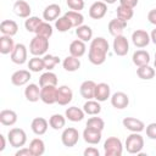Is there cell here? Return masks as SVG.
Segmentation results:
<instances>
[{
  "label": "cell",
  "mask_w": 156,
  "mask_h": 156,
  "mask_svg": "<svg viewBox=\"0 0 156 156\" xmlns=\"http://www.w3.org/2000/svg\"><path fill=\"white\" fill-rule=\"evenodd\" d=\"M108 50H110V44L107 39H105L104 37H96L90 41L88 58L93 65L100 66L106 61V55Z\"/></svg>",
  "instance_id": "1"
},
{
  "label": "cell",
  "mask_w": 156,
  "mask_h": 156,
  "mask_svg": "<svg viewBox=\"0 0 156 156\" xmlns=\"http://www.w3.org/2000/svg\"><path fill=\"white\" fill-rule=\"evenodd\" d=\"M105 156H121L123 154V145L119 138L108 136L104 143Z\"/></svg>",
  "instance_id": "2"
},
{
  "label": "cell",
  "mask_w": 156,
  "mask_h": 156,
  "mask_svg": "<svg viewBox=\"0 0 156 156\" xmlns=\"http://www.w3.org/2000/svg\"><path fill=\"white\" fill-rule=\"evenodd\" d=\"M124 147L129 154H140L144 147V138L140 133H132L127 136Z\"/></svg>",
  "instance_id": "3"
},
{
  "label": "cell",
  "mask_w": 156,
  "mask_h": 156,
  "mask_svg": "<svg viewBox=\"0 0 156 156\" xmlns=\"http://www.w3.org/2000/svg\"><path fill=\"white\" fill-rule=\"evenodd\" d=\"M49 49V39L40 37V35H35L29 44V52L33 56H41L45 55L46 51Z\"/></svg>",
  "instance_id": "4"
},
{
  "label": "cell",
  "mask_w": 156,
  "mask_h": 156,
  "mask_svg": "<svg viewBox=\"0 0 156 156\" xmlns=\"http://www.w3.org/2000/svg\"><path fill=\"white\" fill-rule=\"evenodd\" d=\"M7 140L12 147H22L27 143V134L22 128H11L7 133Z\"/></svg>",
  "instance_id": "5"
},
{
  "label": "cell",
  "mask_w": 156,
  "mask_h": 156,
  "mask_svg": "<svg viewBox=\"0 0 156 156\" xmlns=\"http://www.w3.org/2000/svg\"><path fill=\"white\" fill-rule=\"evenodd\" d=\"M40 100L46 105H52L57 102V87L56 85L40 87Z\"/></svg>",
  "instance_id": "6"
},
{
  "label": "cell",
  "mask_w": 156,
  "mask_h": 156,
  "mask_svg": "<svg viewBox=\"0 0 156 156\" xmlns=\"http://www.w3.org/2000/svg\"><path fill=\"white\" fill-rule=\"evenodd\" d=\"M79 140V132L73 128V127H68L65 128L62 134H61V141L66 147H73Z\"/></svg>",
  "instance_id": "7"
},
{
  "label": "cell",
  "mask_w": 156,
  "mask_h": 156,
  "mask_svg": "<svg viewBox=\"0 0 156 156\" xmlns=\"http://www.w3.org/2000/svg\"><path fill=\"white\" fill-rule=\"evenodd\" d=\"M112 49H113V52L117 56H126L128 54V51H129L128 39L123 34L115 37L113 43H112Z\"/></svg>",
  "instance_id": "8"
},
{
  "label": "cell",
  "mask_w": 156,
  "mask_h": 156,
  "mask_svg": "<svg viewBox=\"0 0 156 156\" xmlns=\"http://www.w3.org/2000/svg\"><path fill=\"white\" fill-rule=\"evenodd\" d=\"M11 56V61L16 65H23L27 62V56H28V50L26 48L24 44L22 43H18L15 45V49L10 54Z\"/></svg>",
  "instance_id": "9"
},
{
  "label": "cell",
  "mask_w": 156,
  "mask_h": 156,
  "mask_svg": "<svg viewBox=\"0 0 156 156\" xmlns=\"http://www.w3.org/2000/svg\"><path fill=\"white\" fill-rule=\"evenodd\" d=\"M132 41L133 44L139 48V49H143L145 46L149 45V43L151 41V38H150V34L144 30V29H136L132 33Z\"/></svg>",
  "instance_id": "10"
},
{
  "label": "cell",
  "mask_w": 156,
  "mask_h": 156,
  "mask_svg": "<svg viewBox=\"0 0 156 156\" xmlns=\"http://www.w3.org/2000/svg\"><path fill=\"white\" fill-rule=\"evenodd\" d=\"M122 124L126 129H128L132 133H141L145 129V123L141 119H138V118H134V117L123 118Z\"/></svg>",
  "instance_id": "11"
},
{
  "label": "cell",
  "mask_w": 156,
  "mask_h": 156,
  "mask_svg": "<svg viewBox=\"0 0 156 156\" xmlns=\"http://www.w3.org/2000/svg\"><path fill=\"white\" fill-rule=\"evenodd\" d=\"M107 12V4L104 1H95L89 7V16L93 20H101Z\"/></svg>",
  "instance_id": "12"
},
{
  "label": "cell",
  "mask_w": 156,
  "mask_h": 156,
  "mask_svg": "<svg viewBox=\"0 0 156 156\" xmlns=\"http://www.w3.org/2000/svg\"><path fill=\"white\" fill-rule=\"evenodd\" d=\"M30 78H32V74L29 69H18L12 73L11 83L16 87H22V85H26Z\"/></svg>",
  "instance_id": "13"
},
{
  "label": "cell",
  "mask_w": 156,
  "mask_h": 156,
  "mask_svg": "<svg viewBox=\"0 0 156 156\" xmlns=\"http://www.w3.org/2000/svg\"><path fill=\"white\" fill-rule=\"evenodd\" d=\"M101 132L102 130L85 127V129L83 130V139H84L85 143H88L90 145H96L101 141V138H102Z\"/></svg>",
  "instance_id": "14"
},
{
  "label": "cell",
  "mask_w": 156,
  "mask_h": 156,
  "mask_svg": "<svg viewBox=\"0 0 156 156\" xmlns=\"http://www.w3.org/2000/svg\"><path fill=\"white\" fill-rule=\"evenodd\" d=\"M73 99V91L67 85H61L57 88V104L61 106L68 105Z\"/></svg>",
  "instance_id": "15"
},
{
  "label": "cell",
  "mask_w": 156,
  "mask_h": 156,
  "mask_svg": "<svg viewBox=\"0 0 156 156\" xmlns=\"http://www.w3.org/2000/svg\"><path fill=\"white\" fill-rule=\"evenodd\" d=\"M12 10H13L15 15L18 16V17H21V18H28L30 16V12H32L30 5L27 1H24V0H17V1H15Z\"/></svg>",
  "instance_id": "16"
},
{
  "label": "cell",
  "mask_w": 156,
  "mask_h": 156,
  "mask_svg": "<svg viewBox=\"0 0 156 156\" xmlns=\"http://www.w3.org/2000/svg\"><path fill=\"white\" fill-rule=\"evenodd\" d=\"M111 105L117 110H123L129 105V98L123 91H116L111 96Z\"/></svg>",
  "instance_id": "17"
},
{
  "label": "cell",
  "mask_w": 156,
  "mask_h": 156,
  "mask_svg": "<svg viewBox=\"0 0 156 156\" xmlns=\"http://www.w3.org/2000/svg\"><path fill=\"white\" fill-rule=\"evenodd\" d=\"M108 98H111V88H110V85L107 83H104V82L96 84L94 99L98 100V101H100V102H104Z\"/></svg>",
  "instance_id": "18"
},
{
  "label": "cell",
  "mask_w": 156,
  "mask_h": 156,
  "mask_svg": "<svg viewBox=\"0 0 156 156\" xmlns=\"http://www.w3.org/2000/svg\"><path fill=\"white\" fill-rule=\"evenodd\" d=\"M95 87H96V83L94 80H84L80 87H79V93L82 95V98H84L85 100H90V99H94V95H95Z\"/></svg>",
  "instance_id": "19"
},
{
  "label": "cell",
  "mask_w": 156,
  "mask_h": 156,
  "mask_svg": "<svg viewBox=\"0 0 156 156\" xmlns=\"http://www.w3.org/2000/svg\"><path fill=\"white\" fill-rule=\"evenodd\" d=\"M49 122L43 118V117H35L32 123H30V128H32V132L35 134V135H43L46 133L48 128H49Z\"/></svg>",
  "instance_id": "20"
},
{
  "label": "cell",
  "mask_w": 156,
  "mask_h": 156,
  "mask_svg": "<svg viewBox=\"0 0 156 156\" xmlns=\"http://www.w3.org/2000/svg\"><path fill=\"white\" fill-rule=\"evenodd\" d=\"M61 13V7L57 4H50L48 5L44 11H43V18L46 22H51V21H56L60 17Z\"/></svg>",
  "instance_id": "21"
},
{
  "label": "cell",
  "mask_w": 156,
  "mask_h": 156,
  "mask_svg": "<svg viewBox=\"0 0 156 156\" xmlns=\"http://www.w3.org/2000/svg\"><path fill=\"white\" fill-rule=\"evenodd\" d=\"M126 27H127V22H124V21H122V20H119L117 17V18H113V20H111L108 22V27L107 28H108V32H110L111 35L117 37V35H121L123 33Z\"/></svg>",
  "instance_id": "22"
},
{
  "label": "cell",
  "mask_w": 156,
  "mask_h": 156,
  "mask_svg": "<svg viewBox=\"0 0 156 156\" xmlns=\"http://www.w3.org/2000/svg\"><path fill=\"white\" fill-rule=\"evenodd\" d=\"M0 32L4 35H10L13 37L18 32V24L13 20H4L0 23Z\"/></svg>",
  "instance_id": "23"
},
{
  "label": "cell",
  "mask_w": 156,
  "mask_h": 156,
  "mask_svg": "<svg viewBox=\"0 0 156 156\" xmlns=\"http://www.w3.org/2000/svg\"><path fill=\"white\" fill-rule=\"evenodd\" d=\"M87 51V45L85 41L80 39H76L69 44V54L74 57H82Z\"/></svg>",
  "instance_id": "24"
},
{
  "label": "cell",
  "mask_w": 156,
  "mask_h": 156,
  "mask_svg": "<svg viewBox=\"0 0 156 156\" xmlns=\"http://www.w3.org/2000/svg\"><path fill=\"white\" fill-rule=\"evenodd\" d=\"M24 96L29 102H37L40 100V88L39 85L30 83L24 89Z\"/></svg>",
  "instance_id": "25"
},
{
  "label": "cell",
  "mask_w": 156,
  "mask_h": 156,
  "mask_svg": "<svg viewBox=\"0 0 156 156\" xmlns=\"http://www.w3.org/2000/svg\"><path fill=\"white\" fill-rule=\"evenodd\" d=\"M132 61L136 67H140V66H144V65H149L150 54L146 50H143V49L136 50L132 56Z\"/></svg>",
  "instance_id": "26"
},
{
  "label": "cell",
  "mask_w": 156,
  "mask_h": 156,
  "mask_svg": "<svg viewBox=\"0 0 156 156\" xmlns=\"http://www.w3.org/2000/svg\"><path fill=\"white\" fill-rule=\"evenodd\" d=\"M84 115H85L84 110L83 108H79L77 106H71L65 112L66 118L68 121H71V122H80L84 118Z\"/></svg>",
  "instance_id": "27"
},
{
  "label": "cell",
  "mask_w": 156,
  "mask_h": 156,
  "mask_svg": "<svg viewBox=\"0 0 156 156\" xmlns=\"http://www.w3.org/2000/svg\"><path fill=\"white\" fill-rule=\"evenodd\" d=\"M13 49H15V43L12 37L2 34L0 37V52L2 55H7V54H11Z\"/></svg>",
  "instance_id": "28"
},
{
  "label": "cell",
  "mask_w": 156,
  "mask_h": 156,
  "mask_svg": "<svg viewBox=\"0 0 156 156\" xmlns=\"http://www.w3.org/2000/svg\"><path fill=\"white\" fill-rule=\"evenodd\" d=\"M83 110L87 115L89 116H96L101 112V105H100V101L98 100H87L83 105Z\"/></svg>",
  "instance_id": "29"
},
{
  "label": "cell",
  "mask_w": 156,
  "mask_h": 156,
  "mask_svg": "<svg viewBox=\"0 0 156 156\" xmlns=\"http://www.w3.org/2000/svg\"><path fill=\"white\" fill-rule=\"evenodd\" d=\"M17 122V113L13 110H2L0 112V123L2 126H13Z\"/></svg>",
  "instance_id": "30"
},
{
  "label": "cell",
  "mask_w": 156,
  "mask_h": 156,
  "mask_svg": "<svg viewBox=\"0 0 156 156\" xmlns=\"http://www.w3.org/2000/svg\"><path fill=\"white\" fill-rule=\"evenodd\" d=\"M62 67L67 72H76V71H78L80 68V61H79L78 57H74V56L69 55V56L63 58Z\"/></svg>",
  "instance_id": "31"
},
{
  "label": "cell",
  "mask_w": 156,
  "mask_h": 156,
  "mask_svg": "<svg viewBox=\"0 0 156 156\" xmlns=\"http://www.w3.org/2000/svg\"><path fill=\"white\" fill-rule=\"evenodd\" d=\"M76 35L78 37V39L83 40V41H91L93 39V29L87 26V24H82L79 27H77L76 29Z\"/></svg>",
  "instance_id": "32"
},
{
  "label": "cell",
  "mask_w": 156,
  "mask_h": 156,
  "mask_svg": "<svg viewBox=\"0 0 156 156\" xmlns=\"http://www.w3.org/2000/svg\"><path fill=\"white\" fill-rule=\"evenodd\" d=\"M136 76L143 80H150L155 77V68L149 65H144L136 68Z\"/></svg>",
  "instance_id": "33"
},
{
  "label": "cell",
  "mask_w": 156,
  "mask_h": 156,
  "mask_svg": "<svg viewBox=\"0 0 156 156\" xmlns=\"http://www.w3.org/2000/svg\"><path fill=\"white\" fill-rule=\"evenodd\" d=\"M29 149L33 152V156H41L45 152V143L40 138H34L29 143Z\"/></svg>",
  "instance_id": "34"
},
{
  "label": "cell",
  "mask_w": 156,
  "mask_h": 156,
  "mask_svg": "<svg viewBox=\"0 0 156 156\" xmlns=\"http://www.w3.org/2000/svg\"><path fill=\"white\" fill-rule=\"evenodd\" d=\"M39 85L40 87H45V85H57V76L51 72H44L40 77H39Z\"/></svg>",
  "instance_id": "35"
},
{
  "label": "cell",
  "mask_w": 156,
  "mask_h": 156,
  "mask_svg": "<svg viewBox=\"0 0 156 156\" xmlns=\"http://www.w3.org/2000/svg\"><path fill=\"white\" fill-rule=\"evenodd\" d=\"M65 16L69 20V22H71V24H72V27H79V26H82L83 24V22H84V16L79 12V11H73V10H69V11H67L66 13H65Z\"/></svg>",
  "instance_id": "36"
},
{
  "label": "cell",
  "mask_w": 156,
  "mask_h": 156,
  "mask_svg": "<svg viewBox=\"0 0 156 156\" xmlns=\"http://www.w3.org/2000/svg\"><path fill=\"white\" fill-rule=\"evenodd\" d=\"M49 124L52 129L55 130H60L65 127L66 124V116H62L60 113H55L49 118Z\"/></svg>",
  "instance_id": "37"
},
{
  "label": "cell",
  "mask_w": 156,
  "mask_h": 156,
  "mask_svg": "<svg viewBox=\"0 0 156 156\" xmlns=\"http://www.w3.org/2000/svg\"><path fill=\"white\" fill-rule=\"evenodd\" d=\"M28 68L30 72H41L43 69H45V65H44V60L40 58V56H33L29 61H28Z\"/></svg>",
  "instance_id": "38"
},
{
  "label": "cell",
  "mask_w": 156,
  "mask_h": 156,
  "mask_svg": "<svg viewBox=\"0 0 156 156\" xmlns=\"http://www.w3.org/2000/svg\"><path fill=\"white\" fill-rule=\"evenodd\" d=\"M52 33H54L52 26L46 21H43L35 30V35H40V37H44V38H48V39L52 35Z\"/></svg>",
  "instance_id": "39"
},
{
  "label": "cell",
  "mask_w": 156,
  "mask_h": 156,
  "mask_svg": "<svg viewBox=\"0 0 156 156\" xmlns=\"http://www.w3.org/2000/svg\"><path fill=\"white\" fill-rule=\"evenodd\" d=\"M43 22L41 18L37 17V16H29L26 21H24V28L27 32L29 33H35L37 28L39 27V24Z\"/></svg>",
  "instance_id": "40"
},
{
  "label": "cell",
  "mask_w": 156,
  "mask_h": 156,
  "mask_svg": "<svg viewBox=\"0 0 156 156\" xmlns=\"http://www.w3.org/2000/svg\"><path fill=\"white\" fill-rule=\"evenodd\" d=\"M134 16V10L133 9H129L127 6H122L119 5L117 7V17L124 22H128L129 20H132Z\"/></svg>",
  "instance_id": "41"
},
{
  "label": "cell",
  "mask_w": 156,
  "mask_h": 156,
  "mask_svg": "<svg viewBox=\"0 0 156 156\" xmlns=\"http://www.w3.org/2000/svg\"><path fill=\"white\" fill-rule=\"evenodd\" d=\"M55 28L61 32V33H65V32H68L71 28H72V24L69 22V20L63 15L62 17H58L56 21H55Z\"/></svg>",
  "instance_id": "42"
},
{
  "label": "cell",
  "mask_w": 156,
  "mask_h": 156,
  "mask_svg": "<svg viewBox=\"0 0 156 156\" xmlns=\"http://www.w3.org/2000/svg\"><path fill=\"white\" fill-rule=\"evenodd\" d=\"M43 60H44L45 69H48V71L54 69V67L60 63V57H58V56H55V55H50V54L44 55Z\"/></svg>",
  "instance_id": "43"
},
{
  "label": "cell",
  "mask_w": 156,
  "mask_h": 156,
  "mask_svg": "<svg viewBox=\"0 0 156 156\" xmlns=\"http://www.w3.org/2000/svg\"><path fill=\"white\" fill-rule=\"evenodd\" d=\"M87 127L89 128H95V129H99V130H104L105 128V122L102 118L100 117H90L88 121H87Z\"/></svg>",
  "instance_id": "44"
},
{
  "label": "cell",
  "mask_w": 156,
  "mask_h": 156,
  "mask_svg": "<svg viewBox=\"0 0 156 156\" xmlns=\"http://www.w3.org/2000/svg\"><path fill=\"white\" fill-rule=\"evenodd\" d=\"M67 6L73 11H82L84 9V0H66Z\"/></svg>",
  "instance_id": "45"
},
{
  "label": "cell",
  "mask_w": 156,
  "mask_h": 156,
  "mask_svg": "<svg viewBox=\"0 0 156 156\" xmlns=\"http://www.w3.org/2000/svg\"><path fill=\"white\" fill-rule=\"evenodd\" d=\"M146 136L149 139L156 140V122H152L146 126Z\"/></svg>",
  "instance_id": "46"
},
{
  "label": "cell",
  "mask_w": 156,
  "mask_h": 156,
  "mask_svg": "<svg viewBox=\"0 0 156 156\" xmlns=\"http://www.w3.org/2000/svg\"><path fill=\"white\" fill-rule=\"evenodd\" d=\"M83 155H84V156H99L100 152H99V150H98L96 147H94V146H89V147H87V149L84 150Z\"/></svg>",
  "instance_id": "47"
},
{
  "label": "cell",
  "mask_w": 156,
  "mask_h": 156,
  "mask_svg": "<svg viewBox=\"0 0 156 156\" xmlns=\"http://www.w3.org/2000/svg\"><path fill=\"white\" fill-rule=\"evenodd\" d=\"M15 156H33V152L29 147H20V150L15 154Z\"/></svg>",
  "instance_id": "48"
},
{
  "label": "cell",
  "mask_w": 156,
  "mask_h": 156,
  "mask_svg": "<svg viewBox=\"0 0 156 156\" xmlns=\"http://www.w3.org/2000/svg\"><path fill=\"white\" fill-rule=\"evenodd\" d=\"M119 5L127 6L129 9H134L138 5V0H119Z\"/></svg>",
  "instance_id": "49"
},
{
  "label": "cell",
  "mask_w": 156,
  "mask_h": 156,
  "mask_svg": "<svg viewBox=\"0 0 156 156\" xmlns=\"http://www.w3.org/2000/svg\"><path fill=\"white\" fill-rule=\"evenodd\" d=\"M147 20H149V22H150L151 24L156 26V9H152V10L149 11V13H147Z\"/></svg>",
  "instance_id": "50"
},
{
  "label": "cell",
  "mask_w": 156,
  "mask_h": 156,
  "mask_svg": "<svg viewBox=\"0 0 156 156\" xmlns=\"http://www.w3.org/2000/svg\"><path fill=\"white\" fill-rule=\"evenodd\" d=\"M0 141H1L0 151H4L5 147H6V139H5V135H4V134H0Z\"/></svg>",
  "instance_id": "51"
},
{
  "label": "cell",
  "mask_w": 156,
  "mask_h": 156,
  "mask_svg": "<svg viewBox=\"0 0 156 156\" xmlns=\"http://www.w3.org/2000/svg\"><path fill=\"white\" fill-rule=\"evenodd\" d=\"M150 38H151V41L156 45V28H155V29H152V32L150 33Z\"/></svg>",
  "instance_id": "52"
},
{
  "label": "cell",
  "mask_w": 156,
  "mask_h": 156,
  "mask_svg": "<svg viewBox=\"0 0 156 156\" xmlns=\"http://www.w3.org/2000/svg\"><path fill=\"white\" fill-rule=\"evenodd\" d=\"M102 1L106 2V4H110V5H111V4H115L117 0H102Z\"/></svg>",
  "instance_id": "53"
},
{
  "label": "cell",
  "mask_w": 156,
  "mask_h": 156,
  "mask_svg": "<svg viewBox=\"0 0 156 156\" xmlns=\"http://www.w3.org/2000/svg\"><path fill=\"white\" fill-rule=\"evenodd\" d=\"M154 67L156 68V52H155V60H154Z\"/></svg>",
  "instance_id": "54"
}]
</instances>
